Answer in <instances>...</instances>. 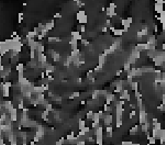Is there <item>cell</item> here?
Wrapping results in <instances>:
<instances>
[{
    "mask_svg": "<svg viewBox=\"0 0 165 145\" xmlns=\"http://www.w3.org/2000/svg\"><path fill=\"white\" fill-rule=\"evenodd\" d=\"M106 55H100L98 58V66L99 67H104V63H106Z\"/></svg>",
    "mask_w": 165,
    "mask_h": 145,
    "instance_id": "4",
    "label": "cell"
},
{
    "mask_svg": "<svg viewBox=\"0 0 165 145\" xmlns=\"http://www.w3.org/2000/svg\"><path fill=\"white\" fill-rule=\"evenodd\" d=\"M132 145H141V144H140V143H133Z\"/></svg>",
    "mask_w": 165,
    "mask_h": 145,
    "instance_id": "10",
    "label": "cell"
},
{
    "mask_svg": "<svg viewBox=\"0 0 165 145\" xmlns=\"http://www.w3.org/2000/svg\"><path fill=\"white\" fill-rule=\"evenodd\" d=\"M112 120H114L112 114H107V116H104V124L106 125V126H109V125L112 124Z\"/></svg>",
    "mask_w": 165,
    "mask_h": 145,
    "instance_id": "2",
    "label": "cell"
},
{
    "mask_svg": "<svg viewBox=\"0 0 165 145\" xmlns=\"http://www.w3.org/2000/svg\"><path fill=\"white\" fill-rule=\"evenodd\" d=\"M155 11H156V13H158V14H161V13L164 11V4H160L158 0H156V2H155Z\"/></svg>",
    "mask_w": 165,
    "mask_h": 145,
    "instance_id": "3",
    "label": "cell"
},
{
    "mask_svg": "<svg viewBox=\"0 0 165 145\" xmlns=\"http://www.w3.org/2000/svg\"><path fill=\"white\" fill-rule=\"evenodd\" d=\"M114 34L116 36H121L123 34V30L122 29H116V31L114 32Z\"/></svg>",
    "mask_w": 165,
    "mask_h": 145,
    "instance_id": "6",
    "label": "cell"
},
{
    "mask_svg": "<svg viewBox=\"0 0 165 145\" xmlns=\"http://www.w3.org/2000/svg\"><path fill=\"white\" fill-rule=\"evenodd\" d=\"M77 20H78L79 23H82V26H85V24L87 23L88 21V18H87V14L85 11H79L78 13H77Z\"/></svg>",
    "mask_w": 165,
    "mask_h": 145,
    "instance_id": "1",
    "label": "cell"
},
{
    "mask_svg": "<svg viewBox=\"0 0 165 145\" xmlns=\"http://www.w3.org/2000/svg\"><path fill=\"white\" fill-rule=\"evenodd\" d=\"M80 33H85L86 32V26H82V28H80V31H79Z\"/></svg>",
    "mask_w": 165,
    "mask_h": 145,
    "instance_id": "7",
    "label": "cell"
},
{
    "mask_svg": "<svg viewBox=\"0 0 165 145\" xmlns=\"http://www.w3.org/2000/svg\"><path fill=\"white\" fill-rule=\"evenodd\" d=\"M84 128H86V121L82 119H79V122H78V129L79 130H82Z\"/></svg>",
    "mask_w": 165,
    "mask_h": 145,
    "instance_id": "5",
    "label": "cell"
},
{
    "mask_svg": "<svg viewBox=\"0 0 165 145\" xmlns=\"http://www.w3.org/2000/svg\"><path fill=\"white\" fill-rule=\"evenodd\" d=\"M54 16H55V18H62V14H60H60L57 13V14H55Z\"/></svg>",
    "mask_w": 165,
    "mask_h": 145,
    "instance_id": "8",
    "label": "cell"
},
{
    "mask_svg": "<svg viewBox=\"0 0 165 145\" xmlns=\"http://www.w3.org/2000/svg\"><path fill=\"white\" fill-rule=\"evenodd\" d=\"M107 31H108V28H107V26L102 28V32H107Z\"/></svg>",
    "mask_w": 165,
    "mask_h": 145,
    "instance_id": "9",
    "label": "cell"
}]
</instances>
